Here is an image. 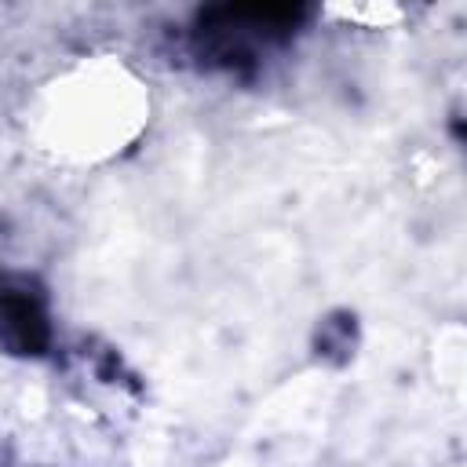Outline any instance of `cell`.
Here are the masks:
<instances>
[{
  "mask_svg": "<svg viewBox=\"0 0 467 467\" xmlns=\"http://www.w3.org/2000/svg\"><path fill=\"white\" fill-rule=\"evenodd\" d=\"M0 325H4V336L18 347V350H40L44 347V314L33 299L26 296H4L0 299Z\"/></svg>",
  "mask_w": 467,
  "mask_h": 467,
  "instance_id": "2",
  "label": "cell"
},
{
  "mask_svg": "<svg viewBox=\"0 0 467 467\" xmlns=\"http://www.w3.org/2000/svg\"><path fill=\"white\" fill-rule=\"evenodd\" d=\"M306 18V7L292 4H237V7H212L197 18V29L208 33L223 51L263 36H285Z\"/></svg>",
  "mask_w": 467,
  "mask_h": 467,
  "instance_id": "1",
  "label": "cell"
}]
</instances>
